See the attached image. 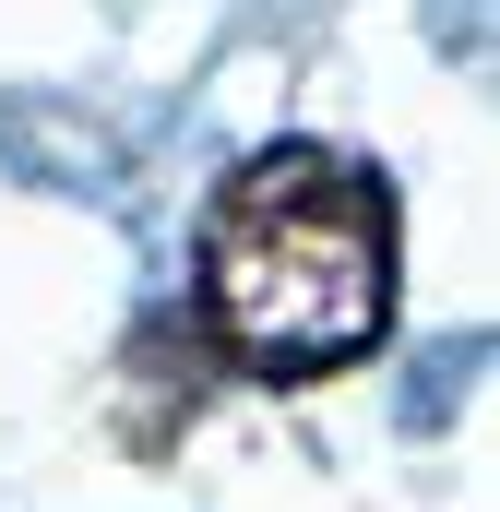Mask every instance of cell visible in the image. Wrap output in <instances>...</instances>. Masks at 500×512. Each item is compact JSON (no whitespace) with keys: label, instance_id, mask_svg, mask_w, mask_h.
Returning a JSON list of instances; mask_svg holds the SVG:
<instances>
[{"label":"cell","instance_id":"1","mask_svg":"<svg viewBox=\"0 0 500 512\" xmlns=\"http://www.w3.org/2000/svg\"><path fill=\"white\" fill-rule=\"evenodd\" d=\"M405 227L393 179L346 143H262L203 203L191 334L227 382H334L393 334Z\"/></svg>","mask_w":500,"mask_h":512}]
</instances>
